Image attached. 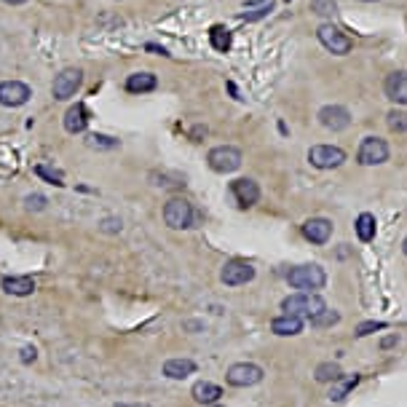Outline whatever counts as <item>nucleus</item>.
Returning a JSON list of instances; mask_svg holds the SVG:
<instances>
[{
	"mask_svg": "<svg viewBox=\"0 0 407 407\" xmlns=\"http://www.w3.org/2000/svg\"><path fill=\"white\" fill-rule=\"evenodd\" d=\"M327 303H324L322 298L316 295V292H295V295H289L282 300V311L289 314V316H300V319H314V316H319Z\"/></svg>",
	"mask_w": 407,
	"mask_h": 407,
	"instance_id": "1",
	"label": "nucleus"
},
{
	"mask_svg": "<svg viewBox=\"0 0 407 407\" xmlns=\"http://www.w3.org/2000/svg\"><path fill=\"white\" fill-rule=\"evenodd\" d=\"M287 282L289 287L314 292V289H322L327 284V273L319 266H295L287 271Z\"/></svg>",
	"mask_w": 407,
	"mask_h": 407,
	"instance_id": "2",
	"label": "nucleus"
},
{
	"mask_svg": "<svg viewBox=\"0 0 407 407\" xmlns=\"http://www.w3.org/2000/svg\"><path fill=\"white\" fill-rule=\"evenodd\" d=\"M193 220H196V212L187 199H169L167 206H164V222L174 228V231H187L193 228Z\"/></svg>",
	"mask_w": 407,
	"mask_h": 407,
	"instance_id": "3",
	"label": "nucleus"
},
{
	"mask_svg": "<svg viewBox=\"0 0 407 407\" xmlns=\"http://www.w3.org/2000/svg\"><path fill=\"white\" fill-rule=\"evenodd\" d=\"M241 161H244V155H241V151L233 148V145H217V148H212L209 155H206L209 169L220 171V174H231V171H236L238 167H241Z\"/></svg>",
	"mask_w": 407,
	"mask_h": 407,
	"instance_id": "4",
	"label": "nucleus"
},
{
	"mask_svg": "<svg viewBox=\"0 0 407 407\" xmlns=\"http://www.w3.org/2000/svg\"><path fill=\"white\" fill-rule=\"evenodd\" d=\"M84 84V70L81 68H65L56 78H54V86H51V94L54 100L65 102L70 97H75V91Z\"/></svg>",
	"mask_w": 407,
	"mask_h": 407,
	"instance_id": "5",
	"label": "nucleus"
},
{
	"mask_svg": "<svg viewBox=\"0 0 407 407\" xmlns=\"http://www.w3.org/2000/svg\"><path fill=\"white\" fill-rule=\"evenodd\" d=\"M356 161L362 167H378L383 161H389V145L381 137H364L359 151H356Z\"/></svg>",
	"mask_w": 407,
	"mask_h": 407,
	"instance_id": "6",
	"label": "nucleus"
},
{
	"mask_svg": "<svg viewBox=\"0 0 407 407\" xmlns=\"http://www.w3.org/2000/svg\"><path fill=\"white\" fill-rule=\"evenodd\" d=\"M346 161V151L338 145H314L308 151V164L316 169H338Z\"/></svg>",
	"mask_w": 407,
	"mask_h": 407,
	"instance_id": "7",
	"label": "nucleus"
},
{
	"mask_svg": "<svg viewBox=\"0 0 407 407\" xmlns=\"http://www.w3.org/2000/svg\"><path fill=\"white\" fill-rule=\"evenodd\" d=\"M225 381L236 389H247V386H254L263 381V367L260 364H252V362H238V364H231L228 373H225Z\"/></svg>",
	"mask_w": 407,
	"mask_h": 407,
	"instance_id": "8",
	"label": "nucleus"
},
{
	"mask_svg": "<svg viewBox=\"0 0 407 407\" xmlns=\"http://www.w3.org/2000/svg\"><path fill=\"white\" fill-rule=\"evenodd\" d=\"M316 38H319V43H322L330 54L343 56V54L351 51V38L343 33V30H338L335 24H322V27L316 30Z\"/></svg>",
	"mask_w": 407,
	"mask_h": 407,
	"instance_id": "9",
	"label": "nucleus"
},
{
	"mask_svg": "<svg viewBox=\"0 0 407 407\" xmlns=\"http://www.w3.org/2000/svg\"><path fill=\"white\" fill-rule=\"evenodd\" d=\"M254 279V266L247 260H228L220 271V282L228 287H241Z\"/></svg>",
	"mask_w": 407,
	"mask_h": 407,
	"instance_id": "10",
	"label": "nucleus"
},
{
	"mask_svg": "<svg viewBox=\"0 0 407 407\" xmlns=\"http://www.w3.org/2000/svg\"><path fill=\"white\" fill-rule=\"evenodd\" d=\"M33 97L30 86L22 81H3L0 84V105L3 107H22L27 105V100Z\"/></svg>",
	"mask_w": 407,
	"mask_h": 407,
	"instance_id": "11",
	"label": "nucleus"
},
{
	"mask_svg": "<svg viewBox=\"0 0 407 407\" xmlns=\"http://www.w3.org/2000/svg\"><path fill=\"white\" fill-rule=\"evenodd\" d=\"M231 196H233L236 206L249 209V206H254V204L260 201V185L254 180H249V177H241V180L231 183Z\"/></svg>",
	"mask_w": 407,
	"mask_h": 407,
	"instance_id": "12",
	"label": "nucleus"
},
{
	"mask_svg": "<svg viewBox=\"0 0 407 407\" xmlns=\"http://www.w3.org/2000/svg\"><path fill=\"white\" fill-rule=\"evenodd\" d=\"M319 123L330 132H343L351 123V113L343 105H324L319 110Z\"/></svg>",
	"mask_w": 407,
	"mask_h": 407,
	"instance_id": "13",
	"label": "nucleus"
},
{
	"mask_svg": "<svg viewBox=\"0 0 407 407\" xmlns=\"http://www.w3.org/2000/svg\"><path fill=\"white\" fill-rule=\"evenodd\" d=\"M383 91L394 105H407V70H394L383 81Z\"/></svg>",
	"mask_w": 407,
	"mask_h": 407,
	"instance_id": "14",
	"label": "nucleus"
},
{
	"mask_svg": "<svg viewBox=\"0 0 407 407\" xmlns=\"http://www.w3.org/2000/svg\"><path fill=\"white\" fill-rule=\"evenodd\" d=\"M300 231H303V236L311 244H327L330 236H332V222L327 217H311V220H305L300 225Z\"/></svg>",
	"mask_w": 407,
	"mask_h": 407,
	"instance_id": "15",
	"label": "nucleus"
},
{
	"mask_svg": "<svg viewBox=\"0 0 407 407\" xmlns=\"http://www.w3.org/2000/svg\"><path fill=\"white\" fill-rule=\"evenodd\" d=\"M86 126H89L86 105L84 102H75L68 113H65V129H68L70 135H81V132H86Z\"/></svg>",
	"mask_w": 407,
	"mask_h": 407,
	"instance_id": "16",
	"label": "nucleus"
},
{
	"mask_svg": "<svg viewBox=\"0 0 407 407\" xmlns=\"http://www.w3.org/2000/svg\"><path fill=\"white\" fill-rule=\"evenodd\" d=\"M3 292L14 298H27L35 292V279L30 276H6L3 279Z\"/></svg>",
	"mask_w": 407,
	"mask_h": 407,
	"instance_id": "17",
	"label": "nucleus"
},
{
	"mask_svg": "<svg viewBox=\"0 0 407 407\" xmlns=\"http://www.w3.org/2000/svg\"><path fill=\"white\" fill-rule=\"evenodd\" d=\"M271 332L273 335H282V338H289V335H300L303 332V319L300 316H289V314H282L271 322Z\"/></svg>",
	"mask_w": 407,
	"mask_h": 407,
	"instance_id": "18",
	"label": "nucleus"
},
{
	"mask_svg": "<svg viewBox=\"0 0 407 407\" xmlns=\"http://www.w3.org/2000/svg\"><path fill=\"white\" fill-rule=\"evenodd\" d=\"M356 386H359V375L356 373L354 375H340L338 381H332V386H330V394H327V397H330V402H343Z\"/></svg>",
	"mask_w": 407,
	"mask_h": 407,
	"instance_id": "19",
	"label": "nucleus"
},
{
	"mask_svg": "<svg viewBox=\"0 0 407 407\" xmlns=\"http://www.w3.org/2000/svg\"><path fill=\"white\" fill-rule=\"evenodd\" d=\"M193 399L199 402V405H215L217 399L222 397V389L217 383H209V381H199L196 386H193Z\"/></svg>",
	"mask_w": 407,
	"mask_h": 407,
	"instance_id": "20",
	"label": "nucleus"
},
{
	"mask_svg": "<svg viewBox=\"0 0 407 407\" xmlns=\"http://www.w3.org/2000/svg\"><path fill=\"white\" fill-rule=\"evenodd\" d=\"M155 86H158V81H155L153 72H135V75L126 78V91L129 94H148Z\"/></svg>",
	"mask_w": 407,
	"mask_h": 407,
	"instance_id": "21",
	"label": "nucleus"
},
{
	"mask_svg": "<svg viewBox=\"0 0 407 407\" xmlns=\"http://www.w3.org/2000/svg\"><path fill=\"white\" fill-rule=\"evenodd\" d=\"M193 373H196V362H190V359H169L164 364V375L171 378V381H183V378Z\"/></svg>",
	"mask_w": 407,
	"mask_h": 407,
	"instance_id": "22",
	"label": "nucleus"
},
{
	"mask_svg": "<svg viewBox=\"0 0 407 407\" xmlns=\"http://www.w3.org/2000/svg\"><path fill=\"white\" fill-rule=\"evenodd\" d=\"M19 171V155L14 148H8V145H0V177L6 180V177H14Z\"/></svg>",
	"mask_w": 407,
	"mask_h": 407,
	"instance_id": "23",
	"label": "nucleus"
},
{
	"mask_svg": "<svg viewBox=\"0 0 407 407\" xmlns=\"http://www.w3.org/2000/svg\"><path fill=\"white\" fill-rule=\"evenodd\" d=\"M209 43H212V49L220 51V54L231 51V43H233L231 30H228V27H222V24H215V27L209 30Z\"/></svg>",
	"mask_w": 407,
	"mask_h": 407,
	"instance_id": "24",
	"label": "nucleus"
},
{
	"mask_svg": "<svg viewBox=\"0 0 407 407\" xmlns=\"http://www.w3.org/2000/svg\"><path fill=\"white\" fill-rule=\"evenodd\" d=\"M354 228H356V236H359V241H373L375 238V217L370 215V212H362L359 217H356L354 222Z\"/></svg>",
	"mask_w": 407,
	"mask_h": 407,
	"instance_id": "25",
	"label": "nucleus"
},
{
	"mask_svg": "<svg viewBox=\"0 0 407 407\" xmlns=\"http://www.w3.org/2000/svg\"><path fill=\"white\" fill-rule=\"evenodd\" d=\"M340 367L335 364V362H324V364H319L316 367V373H314V378L319 381V383H332V381H338L340 378Z\"/></svg>",
	"mask_w": 407,
	"mask_h": 407,
	"instance_id": "26",
	"label": "nucleus"
},
{
	"mask_svg": "<svg viewBox=\"0 0 407 407\" xmlns=\"http://www.w3.org/2000/svg\"><path fill=\"white\" fill-rule=\"evenodd\" d=\"M386 123H389L391 132H397V135H405V132H407V113H405V110H391L389 116H386Z\"/></svg>",
	"mask_w": 407,
	"mask_h": 407,
	"instance_id": "27",
	"label": "nucleus"
},
{
	"mask_svg": "<svg viewBox=\"0 0 407 407\" xmlns=\"http://www.w3.org/2000/svg\"><path fill=\"white\" fill-rule=\"evenodd\" d=\"M311 11L319 17H335L338 14V3L335 0H311Z\"/></svg>",
	"mask_w": 407,
	"mask_h": 407,
	"instance_id": "28",
	"label": "nucleus"
},
{
	"mask_svg": "<svg viewBox=\"0 0 407 407\" xmlns=\"http://www.w3.org/2000/svg\"><path fill=\"white\" fill-rule=\"evenodd\" d=\"M86 145L94 148V151H113V148H118V139H110L105 135H91L86 139Z\"/></svg>",
	"mask_w": 407,
	"mask_h": 407,
	"instance_id": "29",
	"label": "nucleus"
},
{
	"mask_svg": "<svg viewBox=\"0 0 407 407\" xmlns=\"http://www.w3.org/2000/svg\"><path fill=\"white\" fill-rule=\"evenodd\" d=\"M338 322H340V314L338 311H330V308H324L319 316L311 319L314 327H332V324H338Z\"/></svg>",
	"mask_w": 407,
	"mask_h": 407,
	"instance_id": "30",
	"label": "nucleus"
},
{
	"mask_svg": "<svg viewBox=\"0 0 407 407\" xmlns=\"http://www.w3.org/2000/svg\"><path fill=\"white\" fill-rule=\"evenodd\" d=\"M35 174H38V177H43V180H46V183H51V185H65V183H62V180H65V177H62V171H54V169H49V167H43V164H40V167H35Z\"/></svg>",
	"mask_w": 407,
	"mask_h": 407,
	"instance_id": "31",
	"label": "nucleus"
},
{
	"mask_svg": "<svg viewBox=\"0 0 407 407\" xmlns=\"http://www.w3.org/2000/svg\"><path fill=\"white\" fill-rule=\"evenodd\" d=\"M24 206H27L30 212H40V209H46V196H40V193H30V196L24 199Z\"/></svg>",
	"mask_w": 407,
	"mask_h": 407,
	"instance_id": "32",
	"label": "nucleus"
},
{
	"mask_svg": "<svg viewBox=\"0 0 407 407\" xmlns=\"http://www.w3.org/2000/svg\"><path fill=\"white\" fill-rule=\"evenodd\" d=\"M378 330H386V322H362L359 327H356V335H359V338H364V335L378 332Z\"/></svg>",
	"mask_w": 407,
	"mask_h": 407,
	"instance_id": "33",
	"label": "nucleus"
},
{
	"mask_svg": "<svg viewBox=\"0 0 407 407\" xmlns=\"http://www.w3.org/2000/svg\"><path fill=\"white\" fill-rule=\"evenodd\" d=\"M271 3H268V6H260V8H257V11H252V14H241V19H244V22H254V19H263V17H268V14H271Z\"/></svg>",
	"mask_w": 407,
	"mask_h": 407,
	"instance_id": "34",
	"label": "nucleus"
},
{
	"mask_svg": "<svg viewBox=\"0 0 407 407\" xmlns=\"http://www.w3.org/2000/svg\"><path fill=\"white\" fill-rule=\"evenodd\" d=\"M102 231H107V233H116V231H121V220H116V217H107V220H102Z\"/></svg>",
	"mask_w": 407,
	"mask_h": 407,
	"instance_id": "35",
	"label": "nucleus"
},
{
	"mask_svg": "<svg viewBox=\"0 0 407 407\" xmlns=\"http://www.w3.org/2000/svg\"><path fill=\"white\" fill-rule=\"evenodd\" d=\"M22 362H35V348H22Z\"/></svg>",
	"mask_w": 407,
	"mask_h": 407,
	"instance_id": "36",
	"label": "nucleus"
},
{
	"mask_svg": "<svg viewBox=\"0 0 407 407\" xmlns=\"http://www.w3.org/2000/svg\"><path fill=\"white\" fill-rule=\"evenodd\" d=\"M397 343H399V338H397V335H389V338L381 340V346H383V348H391V346H397Z\"/></svg>",
	"mask_w": 407,
	"mask_h": 407,
	"instance_id": "37",
	"label": "nucleus"
},
{
	"mask_svg": "<svg viewBox=\"0 0 407 407\" xmlns=\"http://www.w3.org/2000/svg\"><path fill=\"white\" fill-rule=\"evenodd\" d=\"M201 135H206V129H201V126H196V129H193V137H201Z\"/></svg>",
	"mask_w": 407,
	"mask_h": 407,
	"instance_id": "38",
	"label": "nucleus"
},
{
	"mask_svg": "<svg viewBox=\"0 0 407 407\" xmlns=\"http://www.w3.org/2000/svg\"><path fill=\"white\" fill-rule=\"evenodd\" d=\"M3 3H8V6H22V3H27V0H3Z\"/></svg>",
	"mask_w": 407,
	"mask_h": 407,
	"instance_id": "39",
	"label": "nucleus"
},
{
	"mask_svg": "<svg viewBox=\"0 0 407 407\" xmlns=\"http://www.w3.org/2000/svg\"><path fill=\"white\" fill-rule=\"evenodd\" d=\"M116 407H151V405H145V402H142V405H116Z\"/></svg>",
	"mask_w": 407,
	"mask_h": 407,
	"instance_id": "40",
	"label": "nucleus"
},
{
	"mask_svg": "<svg viewBox=\"0 0 407 407\" xmlns=\"http://www.w3.org/2000/svg\"><path fill=\"white\" fill-rule=\"evenodd\" d=\"M402 249H405V254H407V238L402 241Z\"/></svg>",
	"mask_w": 407,
	"mask_h": 407,
	"instance_id": "41",
	"label": "nucleus"
},
{
	"mask_svg": "<svg viewBox=\"0 0 407 407\" xmlns=\"http://www.w3.org/2000/svg\"><path fill=\"white\" fill-rule=\"evenodd\" d=\"M364 3H373V0H364Z\"/></svg>",
	"mask_w": 407,
	"mask_h": 407,
	"instance_id": "42",
	"label": "nucleus"
},
{
	"mask_svg": "<svg viewBox=\"0 0 407 407\" xmlns=\"http://www.w3.org/2000/svg\"><path fill=\"white\" fill-rule=\"evenodd\" d=\"M287 3H289V0H287Z\"/></svg>",
	"mask_w": 407,
	"mask_h": 407,
	"instance_id": "43",
	"label": "nucleus"
}]
</instances>
